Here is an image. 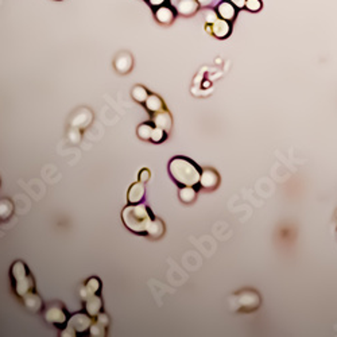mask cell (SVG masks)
Here are the masks:
<instances>
[{
    "mask_svg": "<svg viewBox=\"0 0 337 337\" xmlns=\"http://www.w3.org/2000/svg\"><path fill=\"white\" fill-rule=\"evenodd\" d=\"M145 197V185L143 182H137V184L131 185V188L129 190L127 198H129L130 204H139Z\"/></svg>",
    "mask_w": 337,
    "mask_h": 337,
    "instance_id": "obj_13",
    "label": "cell"
},
{
    "mask_svg": "<svg viewBox=\"0 0 337 337\" xmlns=\"http://www.w3.org/2000/svg\"><path fill=\"white\" fill-rule=\"evenodd\" d=\"M87 310L89 316H97L101 310V300L99 296H91L87 298Z\"/></svg>",
    "mask_w": 337,
    "mask_h": 337,
    "instance_id": "obj_18",
    "label": "cell"
},
{
    "mask_svg": "<svg viewBox=\"0 0 337 337\" xmlns=\"http://www.w3.org/2000/svg\"><path fill=\"white\" fill-rule=\"evenodd\" d=\"M123 223L130 231L135 233H146L150 223L154 217L150 215L149 208L145 204H130L125 206L121 213Z\"/></svg>",
    "mask_w": 337,
    "mask_h": 337,
    "instance_id": "obj_2",
    "label": "cell"
},
{
    "mask_svg": "<svg viewBox=\"0 0 337 337\" xmlns=\"http://www.w3.org/2000/svg\"><path fill=\"white\" fill-rule=\"evenodd\" d=\"M24 304H26V306H27L28 309L35 310V312H38V310L40 309V306H42L40 298L38 297L35 293H32V291L24 297Z\"/></svg>",
    "mask_w": 337,
    "mask_h": 337,
    "instance_id": "obj_20",
    "label": "cell"
},
{
    "mask_svg": "<svg viewBox=\"0 0 337 337\" xmlns=\"http://www.w3.org/2000/svg\"><path fill=\"white\" fill-rule=\"evenodd\" d=\"M165 232V227L162 224L161 220H158V219H153V221L150 223L149 228H147V235L154 239H158V237H161Z\"/></svg>",
    "mask_w": 337,
    "mask_h": 337,
    "instance_id": "obj_19",
    "label": "cell"
},
{
    "mask_svg": "<svg viewBox=\"0 0 337 337\" xmlns=\"http://www.w3.org/2000/svg\"><path fill=\"white\" fill-rule=\"evenodd\" d=\"M154 127L150 124H142L138 127V135L143 141H151V134H153Z\"/></svg>",
    "mask_w": 337,
    "mask_h": 337,
    "instance_id": "obj_23",
    "label": "cell"
},
{
    "mask_svg": "<svg viewBox=\"0 0 337 337\" xmlns=\"http://www.w3.org/2000/svg\"><path fill=\"white\" fill-rule=\"evenodd\" d=\"M174 16H176V12L173 8H170L168 6L163 4L161 7H158L155 10V18L159 23L162 24H170L174 20Z\"/></svg>",
    "mask_w": 337,
    "mask_h": 337,
    "instance_id": "obj_14",
    "label": "cell"
},
{
    "mask_svg": "<svg viewBox=\"0 0 337 337\" xmlns=\"http://www.w3.org/2000/svg\"><path fill=\"white\" fill-rule=\"evenodd\" d=\"M147 2H149V4L151 6V7L158 8V7H161V6H163V4H166L167 0H147Z\"/></svg>",
    "mask_w": 337,
    "mask_h": 337,
    "instance_id": "obj_30",
    "label": "cell"
},
{
    "mask_svg": "<svg viewBox=\"0 0 337 337\" xmlns=\"http://www.w3.org/2000/svg\"><path fill=\"white\" fill-rule=\"evenodd\" d=\"M92 121V113L88 109H82L81 112H78L74 116L72 121V125L74 129H85L87 125L91 124Z\"/></svg>",
    "mask_w": 337,
    "mask_h": 337,
    "instance_id": "obj_15",
    "label": "cell"
},
{
    "mask_svg": "<svg viewBox=\"0 0 337 337\" xmlns=\"http://www.w3.org/2000/svg\"><path fill=\"white\" fill-rule=\"evenodd\" d=\"M229 2H231L235 7L239 8V10L245 7V0H229Z\"/></svg>",
    "mask_w": 337,
    "mask_h": 337,
    "instance_id": "obj_32",
    "label": "cell"
},
{
    "mask_svg": "<svg viewBox=\"0 0 337 337\" xmlns=\"http://www.w3.org/2000/svg\"><path fill=\"white\" fill-rule=\"evenodd\" d=\"M150 177H151V173H150L149 168H143V170H141V173H139V181L143 182V184L150 180Z\"/></svg>",
    "mask_w": 337,
    "mask_h": 337,
    "instance_id": "obj_29",
    "label": "cell"
},
{
    "mask_svg": "<svg viewBox=\"0 0 337 337\" xmlns=\"http://www.w3.org/2000/svg\"><path fill=\"white\" fill-rule=\"evenodd\" d=\"M216 11L221 19L228 20V22H233L237 16V8L229 0H221Z\"/></svg>",
    "mask_w": 337,
    "mask_h": 337,
    "instance_id": "obj_7",
    "label": "cell"
},
{
    "mask_svg": "<svg viewBox=\"0 0 337 337\" xmlns=\"http://www.w3.org/2000/svg\"><path fill=\"white\" fill-rule=\"evenodd\" d=\"M205 22H206V24H212L215 23L220 16H219V14H217V11H215V10H206L205 11Z\"/></svg>",
    "mask_w": 337,
    "mask_h": 337,
    "instance_id": "obj_28",
    "label": "cell"
},
{
    "mask_svg": "<svg viewBox=\"0 0 337 337\" xmlns=\"http://www.w3.org/2000/svg\"><path fill=\"white\" fill-rule=\"evenodd\" d=\"M89 329H91V334H92V336H104L105 334V325H103V324L99 321H96V324H93Z\"/></svg>",
    "mask_w": 337,
    "mask_h": 337,
    "instance_id": "obj_27",
    "label": "cell"
},
{
    "mask_svg": "<svg viewBox=\"0 0 337 337\" xmlns=\"http://www.w3.org/2000/svg\"><path fill=\"white\" fill-rule=\"evenodd\" d=\"M45 318H46V321L52 322L54 325H61V324L68 321V317H66L65 312L61 308H58V306L48 308L46 313H45Z\"/></svg>",
    "mask_w": 337,
    "mask_h": 337,
    "instance_id": "obj_9",
    "label": "cell"
},
{
    "mask_svg": "<svg viewBox=\"0 0 337 337\" xmlns=\"http://www.w3.org/2000/svg\"><path fill=\"white\" fill-rule=\"evenodd\" d=\"M68 325L72 326L77 333H82V332L91 328V318L87 314H74L68 321Z\"/></svg>",
    "mask_w": 337,
    "mask_h": 337,
    "instance_id": "obj_8",
    "label": "cell"
},
{
    "mask_svg": "<svg viewBox=\"0 0 337 337\" xmlns=\"http://www.w3.org/2000/svg\"><path fill=\"white\" fill-rule=\"evenodd\" d=\"M133 97L134 100L138 101V103H145V101L147 100V97H149V92H147V89H146L145 87L137 85V87L133 89Z\"/></svg>",
    "mask_w": 337,
    "mask_h": 337,
    "instance_id": "obj_21",
    "label": "cell"
},
{
    "mask_svg": "<svg viewBox=\"0 0 337 337\" xmlns=\"http://www.w3.org/2000/svg\"><path fill=\"white\" fill-rule=\"evenodd\" d=\"M235 297H236V304L235 305L239 306L240 312H245V313L257 310L262 304L261 296L255 290H241L240 293H237Z\"/></svg>",
    "mask_w": 337,
    "mask_h": 337,
    "instance_id": "obj_4",
    "label": "cell"
},
{
    "mask_svg": "<svg viewBox=\"0 0 337 337\" xmlns=\"http://www.w3.org/2000/svg\"><path fill=\"white\" fill-rule=\"evenodd\" d=\"M145 104L146 108L149 109L151 113H157L165 108V107H163V101H162L161 97L157 96V95H149L147 100L145 101Z\"/></svg>",
    "mask_w": 337,
    "mask_h": 337,
    "instance_id": "obj_17",
    "label": "cell"
},
{
    "mask_svg": "<svg viewBox=\"0 0 337 337\" xmlns=\"http://www.w3.org/2000/svg\"><path fill=\"white\" fill-rule=\"evenodd\" d=\"M153 120L155 127H159V129H162L163 131H166V133H168L170 129H172L173 124L172 115H170L166 109H162L159 112L153 113Z\"/></svg>",
    "mask_w": 337,
    "mask_h": 337,
    "instance_id": "obj_11",
    "label": "cell"
},
{
    "mask_svg": "<svg viewBox=\"0 0 337 337\" xmlns=\"http://www.w3.org/2000/svg\"><path fill=\"white\" fill-rule=\"evenodd\" d=\"M12 210H14V206L8 200H2L0 201V219H8V217L12 215Z\"/></svg>",
    "mask_w": 337,
    "mask_h": 337,
    "instance_id": "obj_22",
    "label": "cell"
},
{
    "mask_svg": "<svg viewBox=\"0 0 337 337\" xmlns=\"http://www.w3.org/2000/svg\"><path fill=\"white\" fill-rule=\"evenodd\" d=\"M11 274L12 279L15 281V291L18 296L24 298L34 290V281L24 263L16 262L11 267Z\"/></svg>",
    "mask_w": 337,
    "mask_h": 337,
    "instance_id": "obj_3",
    "label": "cell"
},
{
    "mask_svg": "<svg viewBox=\"0 0 337 337\" xmlns=\"http://www.w3.org/2000/svg\"><path fill=\"white\" fill-rule=\"evenodd\" d=\"M178 196L184 204H192L197 198V190L194 186H181Z\"/></svg>",
    "mask_w": 337,
    "mask_h": 337,
    "instance_id": "obj_16",
    "label": "cell"
},
{
    "mask_svg": "<svg viewBox=\"0 0 337 337\" xmlns=\"http://www.w3.org/2000/svg\"><path fill=\"white\" fill-rule=\"evenodd\" d=\"M163 139H166V131H163V130L159 129V127H155V129L153 130V134H151V141L155 142V143H159V142H162Z\"/></svg>",
    "mask_w": 337,
    "mask_h": 337,
    "instance_id": "obj_26",
    "label": "cell"
},
{
    "mask_svg": "<svg viewBox=\"0 0 337 337\" xmlns=\"http://www.w3.org/2000/svg\"><path fill=\"white\" fill-rule=\"evenodd\" d=\"M201 7H210L213 4L217 3V0H197Z\"/></svg>",
    "mask_w": 337,
    "mask_h": 337,
    "instance_id": "obj_31",
    "label": "cell"
},
{
    "mask_svg": "<svg viewBox=\"0 0 337 337\" xmlns=\"http://www.w3.org/2000/svg\"><path fill=\"white\" fill-rule=\"evenodd\" d=\"M168 173L180 186H197L200 184L201 168L188 158H173L168 163Z\"/></svg>",
    "mask_w": 337,
    "mask_h": 337,
    "instance_id": "obj_1",
    "label": "cell"
},
{
    "mask_svg": "<svg viewBox=\"0 0 337 337\" xmlns=\"http://www.w3.org/2000/svg\"><path fill=\"white\" fill-rule=\"evenodd\" d=\"M205 30L209 32V34H212L213 36H216L219 39H225V38H228L231 35V32H232V24L231 22L225 19H219L212 24H206L205 26Z\"/></svg>",
    "mask_w": 337,
    "mask_h": 337,
    "instance_id": "obj_5",
    "label": "cell"
},
{
    "mask_svg": "<svg viewBox=\"0 0 337 337\" xmlns=\"http://www.w3.org/2000/svg\"><path fill=\"white\" fill-rule=\"evenodd\" d=\"M205 190H215L220 185V174L212 167L201 170L200 184H198Z\"/></svg>",
    "mask_w": 337,
    "mask_h": 337,
    "instance_id": "obj_6",
    "label": "cell"
},
{
    "mask_svg": "<svg viewBox=\"0 0 337 337\" xmlns=\"http://www.w3.org/2000/svg\"><path fill=\"white\" fill-rule=\"evenodd\" d=\"M336 220H337V212H336Z\"/></svg>",
    "mask_w": 337,
    "mask_h": 337,
    "instance_id": "obj_33",
    "label": "cell"
},
{
    "mask_svg": "<svg viewBox=\"0 0 337 337\" xmlns=\"http://www.w3.org/2000/svg\"><path fill=\"white\" fill-rule=\"evenodd\" d=\"M177 12L182 16H192L194 15L198 8H200V4L197 0H180L177 3Z\"/></svg>",
    "mask_w": 337,
    "mask_h": 337,
    "instance_id": "obj_10",
    "label": "cell"
},
{
    "mask_svg": "<svg viewBox=\"0 0 337 337\" xmlns=\"http://www.w3.org/2000/svg\"><path fill=\"white\" fill-rule=\"evenodd\" d=\"M85 289L88 290L91 294H96L99 290H100V282L97 278H91L88 282H87V286H85Z\"/></svg>",
    "mask_w": 337,
    "mask_h": 337,
    "instance_id": "obj_25",
    "label": "cell"
},
{
    "mask_svg": "<svg viewBox=\"0 0 337 337\" xmlns=\"http://www.w3.org/2000/svg\"><path fill=\"white\" fill-rule=\"evenodd\" d=\"M115 69L121 74L129 73L133 69V57L129 53H121L115 60Z\"/></svg>",
    "mask_w": 337,
    "mask_h": 337,
    "instance_id": "obj_12",
    "label": "cell"
},
{
    "mask_svg": "<svg viewBox=\"0 0 337 337\" xmlns=\"http://www.w3.org/2000/svg\"><path fill=\"white\" fill-rule=\"evenodd\" d=\"M262 7H263V3L262 0H245V7L248 11L251 12H258L261 11Z\"/></svg>",
    "mask_w": 337,
    "mask_h": 337,
    "instance_id": "obj_24",
    "label": "cell"
}]
</instances>
